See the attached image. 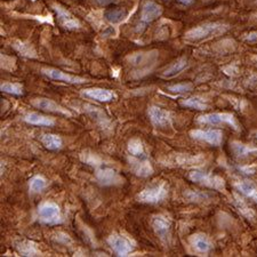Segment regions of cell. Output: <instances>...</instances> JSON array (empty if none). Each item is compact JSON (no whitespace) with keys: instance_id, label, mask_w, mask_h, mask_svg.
Listing matches in <instances>:
<instances>
[{"instance_id":"obj_6","label":"cell","mask_w":257,"mask_h":257,"mask_svg":"<svg viewBox=\"0 0 257 257\" xmlns=\"http://www.w3.org/2000/svg\"><path fill=\"white\" fill-rule=\"evenodd\" d=\"M161 163L168 167H191V166L203 163V157L185 153H173L171 156L166 157Z\"/></svg>"},{"instance_id":"obj_22","label":"cell","mask_w":257,"mask_h":257,"mask_svg":"<svg viewBox=\"0 0 257 257\" xmlns=\"http://www.w3.org/2000/svg\"><path fill=\"white\" fill-rule=\"evenodd\" d=\"M24 121L30 125L34 126H46V127H50V126L55 125V120L53 118L42 116V114L31 112L27 113L24 117Z\"/></svg>"},{"instance_id":"obj_12","label":"cell","mask_w":257,"mask_h":257,"mask_svg":"<svg viewBox=\"0 0 257 257\" xmlns=\"http://www.w3.org/2000/svg\"><path fill=\"white\" fill-rule=\"evenodd\" d=\"M31 104L35 106L37 109L43 110V111L58 113V114H62V116H66V117L72 116L69 110L64 109L60 104H57L56 102L49 100V98H42V97L33 98V100L31 101Z\"/></svg>"},{"instance_id":"obj_7","label":"cell","mask_w":257,"mask_h":257,"mask_svg":"<svg viewBox=\"0 0 257 257\" xmlns=\"http://www.w3.org/2000/svg\"><path fill=\"white\" fill-rule=\"evenodd\" d=\"M198 122L204 125H222L227 124L231 126L233 129L238 130L239 124L231 113H208L198 118Z\"/></svg>"},{"instance_id":"obj_4","label":"cell","mask_w":257,"mask_h":257,"mask_svg":"<svg viewBox=\"0 0 257 257\" xmlns=\"http://www.w3.org/2000/svg\"><path fill=\"white\" fill-rule=\"evenodd\" d=\"M189 179L195 183H199L204 187L209 189H214L217 191H223L225 190V181L222 177L217 175H212L200 171H193L189 174Z\"/></svg>"},{"instance_id":"obj_19","label":"cell","mask_w":257,"mask_h":257,"mask_svg":"<svg viewBox=\"0 0 257 257\" xmlns=\"http://www.w3.org/2000/svg\"><path fill=\"white\" fill-rule=\"evenodd\" d=\"M187 66H188V60L185 57H181L179 60H176L175 62L172 63L167 69H165L163 74H161V77L165 79H171L179 76L181 72H183V71L187 69Z\"/></svg>"},{"instance_id":"obj_15","label":"cell","mask_w":257,"mask_h":257,"mask_svg":"<svg viewBox=\"0 0 257 257\" xmlns=\"http://www.w3.org/2000/svg\"><path fill=\"white\" fill-rule=\"evenodd\" d=\"M163 7L158 5L157 2L148 0L143 3L141 9V21L143 23H151L154 19L161 16L163 14Z\"/></svg>"},{"instance_id":"obj_25","label":"cell","mask_w":257,"mask_h":257,"mask_svg":"<svg viewBox=\"0 0 257 257\" xmlns=\"http://www.w3.org/2000/svg\"><path fill=\"white\" fill-rule=\"evenodd\" d=\"M230 148L233 154L237 157H247L249 154L257 153V148H255V146L240 143L238 141L231 142Z\"/></svg>"},{"instance_id":"obj_38","label":"cell","mask_w":257,"mask_h":257,"mask_svg":"<svg viewBox=\"0 0 257 257\" xmlns=\"http://www.w3.org/2000/svg\"><path fill=\"white\" fill-rule=\"evenodd\" d=\"M181 5H184V6H190L192 5L193 2H195V0H177Z\"/></svg>"},{"instance_id":"obj_11","label":"cell","mask_w":257,"mask_h":257,"mask_svg":"<svg viewBox=\"0 0 257 257\" xmlns=\"http://www.w3.org/2000/svg\"><path fill=\"white\" fill-rule=\"evenodd\" d=\"M149 117L151 119L152 124L159 128H165L172 125V114L167 110H164L159 106H150L149 108Z\"/></svg>"},{"instance_id":"obj_20","label":"cell","mask_w":257,"mask_h":257,"mask_svg":"<svg viewBox=\"0 0 257 257\" xmlns=\"http://www.w3.org/2000/svg\"><path fill=\"white\" fill-rule=\"evenodd\" d=\"M235 187L241 195H244L245 197H247L249 199L254 200L255 203H257V187L253 182L246 180L238 181L235 183Z\"/></svg>"},{"instance_id":"obj_24","label":"cell","mask_w":257,"mask_h":257,"mask_svg":"<svg viewBox=\"0 0 257 257\" xmlns=\"http://www.w3.org/2000/svg\"><path fill=\"white\" fill-rule=\"evenodd\" d=\"M127 10L125 8H121V7H113V8H109L105 10L104 17L106 21L111 24H117V23H120L124 21L127 16Z\"/></svg>"},{"instance_id":"obj_35","label":"cell","mask_w":257,"mask_h":257,"mask_svg":"<svg viewBox=\"0 0 257 257\" xmlns=\"http://www.w3.org/2000/svg\"><path fill=\"white\" fill-rule=\"evenodd\" d=\"M192 88H193V85L191 82H182V84L169 86L167 89L172 93H188V92H191Z\"/></svg>"},{"instance_id":"obj_3","label":"cell","mask_w":257,"mask_h":257,"mask_svg":"<svg viewBox=\"0 0 257 257\" xmlns=\"http://www.w3.org/2000/svg\"><path fill=\"white\" fill-rule=\"evenodd\" d=\"M167 196L168 185L166 184V182H160V183L146 188L140 192V195L137 196V200L143 204H158L165 200Z\"/></svg>"},{"instance_id":"obj_16","label":"cell","mask_w":257,"mask_h":257,"mask_svg":"<svg viewBox=\"0 0 257 257\" xmlns=\"http://www.w3.org/2000/svg\"><path fill=\"white\" fill-rule=\"evenodd\" d=\"M152 228L156 235L163 241H167L171 236L172 223L167 217L164 215L154 216L152 220Z\"/></svg>"},{"instance_id":"obj_21","label":"cell","mask_w":257,"mask_h":257,"mask_svg":"<svg viewBox=\"0 0 257 257\" xmlns=\"http://www.w3.org/2000/svg\"><path fill=\"white\" fill-rule=\"evenodd\" d=\"M190 244L196 252L206 254L212 249V244L205 235H193L190 238Z\"/></svg>"},{"instance_id":"obj_29","label":"cell","mask_w":257,"mask_h":257,"mask_svg":"<svg viewBox=\"0 0 257 257\" xmlns=\"http://www.w3.org/2000/svg\"><path fill=\"white\" fill-rule=\"evenodd\" d=\"M128 152L134 157H141L144 153L143 143L140 138H132L128 142Z\"/></svg>"},{"instance_id":"obj_8","label":"cell","mask_w":257,"mask_h":257,"mask_svg":"<svg viewBox=\"0 0 257 257\" xmlns=\"http://www.w3.org/2000/svg\"><path fill=\"white\" fill-rule=\"evenodd\" d=\"M53 9L55 11V14H56L58 23H60L61 26L64 27V29H66V30L80 29V26H81L80 21H79L78 18L74 17L68 9L64 8V7L55 3V5H53Z\"/></svg>"},{"instance_id":"obj_26","label":"cell","mask_w":257,"mask_h":257,"mask_svg":"<svg viewBox=\"0 0 257 257\" xmlns=\"http://www.w3.org/2000/svg\"><path fill=\"white\" fill-rule=\"evenodd\" d=\"M235 206L245 219H247L249 221H254L256 219V213L254 212V209H252L243 199H240V198L237 196L235 197Z\"/></svg>"},{"instance_id":"obj_34","label":"cell","mask_w":257,"mask_h":257,"mask_svg":"<svg viewBox=\"0 0 257 257\" xmlns=\"http://www.w3.org/2000/svg\"><path fill=\"white\" fill-rule=\"evenodd\" d=\"M184 198L188 201H191V203H200V201L208 199V196L206 193L199 192V191H192V190H189L184 193Z\"/></svg>"},{"instance_id":"obj_10","label":"cell","mask_w":257,"mask_h":257,"mask_svg":"<svg viewBox=\"0 0 257 257\" xmlns=\"http://www.w3.org/2000/svg\"><path fill=\"white\" fill-rule=\"evenodd\" d=\"M108 243L118 256L128 255L129 253H132L134 249V245L132 241L121 235L110 236L108 239Z\"/></svg>"},{"instance_id":"obj_37","label":"cell","mask_w":257,"mask_h":257,"mask_svg":"<svg viewBox=\"0 0 257 257\" xmlns=\"http://www.w3.org/2000/svg\"><path fill=\"white\" fill-rule=\"evenodd\" d=\"M94 1L100 6H106V5H110V3H112L113 0H94Z\"/></svg>"},{"instance_id":"obj_28","label":"cell","mask_w":257,"mask_h":257,"mask_svg":"<svg viewBox=\"0 0 257 257\" xmlns=\"http://www.w3.org/2000/svg\"><path fill=\"white\" fill-rule=\"evenodd\" d=\"M14 49L17 51L22 55V56H25V57H30V58H34L37 57V53H35L34 48L29 43H25V42H22V41H15L13 45Z\"/></svg>"},{"instance_id":"obj_17","label":"cell","mask_w":257,"mask_h":257,"mask_svg":"<svg viewBox=\"0 0 257 257\" xmlns=\"http://www.w3.org/2000/svg\"><path fill=\"white\" fill-rule=\"evenodd\" d=\"M129 166L135 175L140 177H149L153 174V168L148 160L140 159L138 157L132 156L129 158Z\"/></svg>"},{"instance_id":"obj_13","label":"cell","mask_w":257,"mask_h":257,"mask_svg":"<svg viewBox=\"0 0 257 257\" xmlns=\"http://www.w3.org/2000/svg\"><path fill=\"white\" fill-rule=\"evenodd\" d=\"M96 180L101 185L111 187V185H119L122 183L121 176L114 169L109 167H101L96 171Z\"/></svg>"},{"instance_id":"obj_5","label":"cell","mask_w":257,"mask_h":257,"mask_svg":"<svg viewBox=\"0 0 257 257\" xmlns=\"http://www.w3.org/2000/svg\"><path fill=\"white\" fill-rule=\"evenodd\" d=\"M38 215L39 220L45 224H57L62 221L61 211L57 204L53 201H45L38 207Z\"/></svg>"},{"instance_id":"obj_1","label":"cell","mask_w":257,"mask_h":257,"mask_svg":"<svg viewBox=\"0 0 257 257\" xmlns=\"http://www.w3.org/2000/svg\"><path fill=\"white\" fill-rule=\"evenodd\" d=\"M229 30V25L221 22L205 23L199 26L193 27L184 34V38L190 41H199L203 39H208L211 37L223 34Z\"/></svg>"},{"instance_id":"obj_14","label":"cell","mask_w":257,"mask_h":257,"mask_svg":"<svg viewBox=\"0 0 257 257\" xmlns=\"http://www.w3.org/2000/svg\"><path fill=\"white\" fill-rule=\"evenodd\" d=\"M42 73L45 74V76L48 77V78L53 79V80L63 81V82H66V84L79 85V84H84V82H86V80H85L84 78L72 76V74L65 73V72H63V71H61V70L53 69V68H45V69H42Z\"/></svg>"},{"instance_id":"obj_36","label":"cell","mask_w":257,"mask_h":257,"mask_svg":"<svg viewBox=\"0 0 257 257\" xmlns=\"http://www.w3.org/2000/svg\"><path fill=\"white\" fill-rule=\"evenodd\" d=\"M245 40L248 42H256L257 41V32L256 31H253V32H249L245 37Z\"/></svg>"},{"instance_id":"obj_39","label":"cell","mask_w":257,"mask_h":257,"mask_svg":"<svg viewBox=\"0 0 257 257\" xmlns=\"http://www.w3.org/2000/svg\"><path fill=\"white\" fill-rule=\"evenodd\" d=\"M256 135H257V134H256ZM256 137H257V136H256Z\"/></svg>"},{"instance_id":"obj_30","label":"cell","mask_w":257,"mask_h":257,"mask_svg":"<svg viewBox=\"0 0 257 257\" xmlns=\"http://www.w3.org/2000/svg\"><path fill=\"white\" fill-rule=\"evenodd\" d=\"M80 159L82 163H85L89 166H94V167H98L102 165V159L97 154H95L90 151H84L80 154Z\"/></svg>"},{"instance_id":"obj_31","label":"cell","mask_w":257,"mask_h":257,"mask_svg":"<svg viewBox=\"0 0 257 257\" xmlns=\"http://www.w3.org/2000/svg\"><path fill=\"white\" fill-rule=\"evenodd\" d=\"M46 185H47V182L42 176H34L30 180L29 190L31 193H39L46 188Z\"/></svg>"},{"instance_id":"obj_27","label":"cell","mask_w":257,"mask_h":257,"mask_svg":"<svg viewBox=\"0 0 257 257\" xmlns=\"http://www.w3.org/2000/svg\"><path fill=\"white\" fill-rule=\"evenodd\" d=\"M41 143L48 150H58L62 148V138L54 134H45L41 137Z\"/></svg>"},{"instance_id":"obj_23","label":"cell","mask_w":257,"mask_h":257,"mask_svg":"<svg viewBox=\"0 0 257 257\" xmlns=\"http://www.w3.org/2000/svg\"><path fill=\"white\" fill-rule=\"evenodd\" d=\"M16 247L18 253L22 256L33 257V256H40L41 254L40 251H39V248L37 247V245H35L33 241H30V240L19 241Z\"/></svg>"},{"instance_id":"obj_33","label":"cell","mask_w":257,"mask_h":257,"mask_svg":"<svg viewBox=\"0 0 257 257\" xmlns=\"http://www.w3.org/2000/svg\"><path fill=\"white\" fill-rule=\"evenodd\" d=\"M1 92L8 93L11 95H22L23 94V87L19 84H15V82H3L0 86Z\"/></svg>"},{"instance_id":"obj_18","label":"cell","mask_w":257,"mask_h":257,"mask_svg":"<svg viewBox=\"0 0 257 257\" xmlns=\"http://www.w3.org/2000/svg\"><path fill=\"white\" fill-rule=\"evenodd\" d=\"M85 96L92 98V100L98 101V102H110L114 98L113 92L109 89L98 88V87H94V88H87L84 90Z\"/></svg>"},{"instance_id":"obj_32","label":"cell","mask_w":257,"mask_h":257,"mask_svg":"<svg viewBox=\"0 0 257 257\" xmlns=\"http://www.w3.org/2000/svg\"><path fill=\"white\" fill-rule=\"evenodd\" d=\"M181 104L185 106V108H190V109H196V110L207 109V104L201 101L200 98H197V97H190V98H187V100H183L181 102Z\"/></svg>"},{"instance_id":"obj_9","label":"cell","mask_w":257,"mask_h":257,"mask_svg":"<svg viewBox=\"0 0 257 257\" xmlns=\"http://www.w3.org/2000/svg\"><path fill=\"white\" fill-rule=\"evenodd\" d=\"M190 135H191L192 138H195V140L203 141L214 146L221 145L223 141V134L219 129H195L190 132Z\"/></svg>"},{"instance_id":"obj_2","label":"cell","mask_w":257,"mask_h":257,"mask_svg":"<svg viewBox=\"0 0 257 257\" xmlns=\"http://www.w3.org/2000/svg\"><path fill=\"white\" fill-rule=\"evenodd\" d=\"M158 56H159V53L157 50H151L148 51V53H136L132 55V56H129L128 60L130 64L137 68V70L135 71L136 73L138 72L136 78H141L145 76V74L150 73Z\"/></svg>"}]
</instances>
